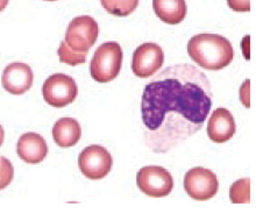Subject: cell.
<instances>
[{"instance_id": "277c9868", "label": "cell", "mask_w": 263, "mask_h": 214, "mask_svg": "<svg viewBox=\"0 0 263 214\" xmlns=\"http://www.w3.org/2000/svg\"><path fill=\"white\" fill-rule=\"evenodd\" d=\"M99 27L97 21L89 15H82L69 24L64 42L76 52H87L97 41Z\"/></svg>"}, {"instance_id": "ffe728a7", "label": "cell", "mask_w": 263, "mask_h": 214, "mask_svg": "<svg viewBox=\"0 0 263 214\" xmlns=\"http://www.w3.org/2000/svg\"><path fill=\"white\" fill-rule=\"evenodd\" d=\"M240 99L246 107H249V80L240 87Z\"/></svg>"}, {"instance_id": "7a4b0ae2", "label": "cell", "mask_w": 263, "mask_h": 214, "mask_svg": "<svg viewBox=\"0 0 263 214\" xmlns=\"http://www.w3.org/2000/svg\"><path fill=\"white\" fill-rule=\"evenodd\" d=\"M187 54L206 70H221L234 59V49L226 37L218 34H198L187 43Z\"/></svg>"}, {"instance_id": "ba28073f", "label": "cell", "mask_w": 263, "mask_h": 214, "mask_svg": "<svg viewBox=\"0 0 263 214\" xmlns=\"http://www.w3.org/2000/svg\"><path fill=\"white\" fill-rule=\"evenodd\" d=\"M113 160L106 148L93 145L86 147L78 157V167L89 180H102L112 169Z\"/></svg>"}, {"instance_id": "9a60e30c", "label": "cell", "mask_w": 263, "mask_h": 214, "mask_svg": "<svg viewBox=\"0 0 263 214\" xmlns=\"http://www.w3.org/2000/svg\"><path fill=\"white\" fill-rule=\"evenodd\" d=\"M104 10L116 16H127L139 5V0H100Z\"/></svg>"}, {"instance_id": "e0dca14e", "label": "cell", "mask_w": 263, "mask_h": 214, "mask_svg": "<svg viewBox=\"0 0 263 214\" xmlns=\"http://www.w3.org/2000/svg\"><path fill=\"white\" fill-rule=\"evenodd\" d=\"M60 61L62 63L69 64V65H78L84 63L86 61V55L87 52H76L72 49H70L69 46L64 41L61 43L58 50Z\"/></svg>"}, {"instance_id": "44dd1931", "label": "cell", "mask_w": 263, "mask_h": 214, "mask_svg": "<svg viewBox=\"0 0 263 214\" xmlns=\"http://www.w3.org/2000/svg\"><path fill=\"white\" fill-rule=\"evenodd\" d=\"M4 140H5V130H4L3 126L0 125V147L3 146V143H4Z\"/></svg>"}, {"instance_id": "7c38bea8", "label": "cell", "mask_w": 263, "mask_h": 214, "mask_svg": "<svg viewBox=\"0 0 263 214\" xmlns=\"http://www.w3.org/2000/svg\"><path fill=\"white\" fill-rule=\"evenodd\" d=\"M16 152L21 160L29 164L41 163L48 155L46 140L40 134L26 133L17 141Z\"/></svg>"}, {"instance_id": "3957f363", "label": "cell", "mask_w": 263, "mask_h": 214, "mask_svg": "<svg viewBox=\"0 0 263 214\" xmlns=\"http://www.w3.org/2000/svg\"><path fill=\"white\" fill-rule=\"evenodd\" d=\"M122 65V49L118 42H106L95 51L90 64L91 76L96 82L108 83L116 80Z\"/></svg>"}, {"instance_id": "603a6c76", "label": "cell", "mask_w": 263, "mask_h": 214, "mask_svg": "<svg viewBox=\"0 0 263 214\" xmlns=\"http://www.w3.org/2000/svg\"><path fill=\"white\" fill-rule=\"evenodd\" d=\"M47 2H56V0H47Z\"/></svg>"}, {"instance_id": "7402d4cb", "label": "cell", "mask_w": 263, "mask_h": 214, "mask_svg": "<svg viewBox=\"0 0 263 214\" xmlns=\"http://www.w3.org/2000/svg\"><path fill=\"white\" fill-rule=\"evenodd\" d=\"M8 2H10V0H0V12L5 10L6 6L8 5Z\"/></svg>"}, {"instance_id": "52a82bcc", "label": "cell", "mask_w": 263, "mask_h": 214, "mask_svg": "<svg viewBox=\"0 0 263 214\" xmlns=\"http://www.w3.org/2000/svg\"><path fill=\"white\" fill-rule=\"evenodd\" d=\"M184 189L190 198L205 202L217 194L219 183L216 173L206 168H192L184 177Z\"/></svg>"}, {"instance_id": "ac0fdd59", "label": "cell", "mask_w": 263, "mask_h": 214, "mask_svg": "<svg viewBox=\"0 0 263 214\" xmlns=\"http://www.w3.org/2000/svg\"><path fill=\"white\" fill-rule=\"evenodd\" d=\"M14 177V168L10 160L0 155V190L6 189Z\"/></svg>"}, {"instance_id": "8992f818", "label": "cell", "mask_w": 263, "mask_h": 214, "mask_svg": "<svg viewBox=\"0 0 263 214\" xmlns=\"http://www.w3.org/2000/svg\"><path fill=\"white\" fill-rule=\"evenodd\" d=\"M137 184L148 197L163 198L173 191L174 180L168 170L152 165L140 169L137 174Z\"/></svg>"}, {"instance_id": "9c48e42d", "label": "cell", "mask_w": 263, "mask_h": 214, "mask_svg": "<svg viewBox=\"0 0 263 214\" xmlns=\"http://www.w3.org/2000/svg\"><path fill=\"white\" fill-rule=\"evenodd\" d=\"M164 62L162 48L156 43H143L133 54L132 70L140 78H148L159 71Z\"/></svg>"}, {"instance_id": "4fadbf2b", "label": "cell", "mask_w": 263, "mask_h": 214, "mask_svg": "<svg viewBox=\"0 0 263 214\" xmlns=\"http://www.w3.org/2000/svg\"><path fill=\"white\" fill-rule=\"evenodd\" d=\"M82 137L80 122L72 118H62L52 127V138L61 148H70L77 145Z\"/></svg>"}, {"instance_id": "5bb4252c", "label": "cell", "mask_w": 263, "mask_h": 214, "mask_svg": "<svg viewBox=\"0 0 263 214\" xmlns=\"http://www.w3.org/2000/svg\"><path fill=\"white\" fill-rule=\"evenodd\" d=\"M153 8L159 19L168 25H178L186 16L185 0H153Z\"/></svg>"}, {"instance_id": "6da1fadb", "label": "cell", "mask_w": 263, "mask_h": 214, "mask_svg": "<svg viewBox=\"0 0 263 214\" xmlns=\"http://www.w3.org/2000/svg\"><path fill=\"white\" fill-rule=\"evenodd\" d=\"M211 107V83L195 65H172L153 75L141 100L146 145L156 154L182 145L203 127Z\"/></svg>"}, {"instance_id": "5b68a950", "label": "cell", "mask_w": 263, "mask_h": 214, "mask_svg": "<svg viewBox=\"0 0 263 214\" xmlns=\"http://www.w3.org/2000/svg\"><path fill=\"white\" fill-rule=\"evenodd\" d=\"M42 94L46 103L50 106L62 108L74 102L78 94V87L72 77L64 73H56L45 82Z\"/></svg>"}, {"instance_id": "8fae6325", "label": "cell", "mask_w": 263, "mask_h": 214, "mask_svg": "<svg viewBox=\"0 0 263 214\" xmlns=\"http://www.w3.org/2000/svg\"><path fill=\"white\" fill-rule=\"evenodd\" d=\"M235 120L232 113L226 108H217L212 112L208 124V134L211 141L223 143L235 134Z\"/></svg>"}, {"instance_id": "30bf717a", "label": "cell", "mask_w": 263, "mask_h": 214, "mask_svg": "<svg viewBox=\"0 0 263 214\" xmlns=\"http://www.w3.org/2000/svg\"><path fill=\"white\" fill-rule=\"evenodd\" d=\"M34 75L29 65L25 63H11L4 70L2 76L3 87L12 94H24L32 87Z\"/></svg>"}, {"instance_id": "2e32d148", "label": "cell", "mask_w": 263, "mask_h": 214, "mask_svg": "<svg viewBox=\"0 0 263 214\" xmlns=\"http://www.w3.org/2000/svg\"><path fill=\"white\" fill-rule=\"evenodd\" d=\"M251 180L243 178L233 183L230 189V199L233 204H249V190H251Z\"/></svg>"}, {"instance_id": "d6986e66", "label": "cell", "mask_w": 263, "mask_h": 214, "mask_svg": "<svg viewBox=\"0 0 263 214\" xmlns=\"http://www.w3.org/2000/svg\"><path fill=\"white\" fill-rule=\"evenodd\" d=\"M230 8L235 12H249L251 11V2L249 0H227Z\"/></svg>"}]
</instances>
